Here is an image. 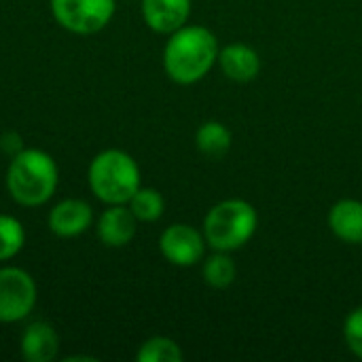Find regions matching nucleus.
Masks as SVG:
<instances>
[{
    "mask_svg": "<svg viewBox=\"0 0 362 362\" xmlns=\"http://www.w3.org/2000/svg\"><path fill=\"white\" fill-rule=\"evenodd\" d=\"M216 36L204 25H182L172 32L163 49V68L178 85L202 81L218 62Z\"/></svg>",
    "mask_w": 362,
    "mask_h": 362,
    "instance_id": "obj_1",
    "label": "nucleus"
},
{
    "mask_svg": "<svg viewBox=\"0 0 362 362\" xmlns=\"http://www.w3.org/2000/svg\"><path fill=\"white\" fill-rule=\"evenodd\" d=\"M57 187V165L53 157L38 148L19 151L6 172V189L21 206L45 204Z\"/></svg>",
    "mask_w": 362,
    "mask_h": 362,
    "instance_id": "obj_2",
    "label": "nucleus"
},
{
    "mask_svg": "<svg viewBox=\"0 0 362 362\" xmlns=\"http://www.w3.org/2000/svg\"><path fill=\"white\" fill-rule=\"evenodd\" d=\"M259 225L257 210L244 199H225L212 206L204 218V238L210 248L233 252L250 242Z\"/></svg>",
    "mask_w": 362,
    "mask_h": 362,
    "instance_id": "obj_3",
    "label": "nucleus"
},
{
    "mask_svg": "<svg viewBox=\"0 0 362 362\" xmlns=\"http://www.w3.org/2000/svg\"><path fill=\"white\" fill-rule=\"evenodd\" d=\"M89 187L104 204H127L140 189V168L132 155L108 148L89 165Z\"/></svg>",
    "mask_w": 362,
    "mask_h": 362,
    "instance_id": "obj_4",
    "label": "nucleus"
},
{
    "mask_svg": "<svg viewBox=\"0 0 362 362\" xmlns=\"http://www.w3.org/2000/svg\"><path fill=\"white\" fill-rule=\"evenodd\" d=\"M55 21L74 34L100 32L115 15V0H51Z\"/></svg>",
    "mask_w": 362,
    "mask_h": 362,
    "instance_id": "obj_5",
    "label": "nucleus"
},
{
    "mask_svg": "<svg viewBox=\"0 0 362 362\" xmlns=\"http://www.w3.org/2000/svg\"><path fill=\"white\" fill-rule=\"evenodd\" d=\"M36 303V284L19 267L0 269V322L23 320Z\"/></svg>",
    "mask_w": 362,
    "mask_h": 362,
    "instance_id": "obj_6",
    "label": "nucleus"
},
{
    "mask_svg": "<svg viewBox=\"0 0 362 362\" xmlns=\"http://www.w3.org/2000/svg\"><path fill=\"white\" fill-rule=\"evenodd\" d=\"M206 244H208L206 238L197 229L185 223H176L161 233L159 250L172 265L191 267L204 259Z\"/></svg>",
    "mask_w": 362,
    "mask_h": 362,
    "instance_id": "obj_7",
    "label": "nucleus"
},
{
    "mask_svg": "<svg viewBox=\"0 0 362 362\" xmlns=\"http://www.w3.org/2000/svg\"><path fill=\"white\" fill-rule=\"evenodd\" d=\"M191 0H142V17L146 25L159 34H172L187 23Z\"/></svg>",
    "mask_w": 362,
    "mask_h": 362,
    "instance_id": "obj_8",
    "label": "nucleus"
},
{
    "mask_svg": "<svg viewBox=\"0 0 362 362\" xmlns=\"http://www.w3.org/2000/svg\"><path fill=\"white\" fill-rule=\"evenodd\" d=\"M93 212L83 199H64L49 212V229L59 238L81 235L91 227Z\"/></svg>",
    "mask_w": 362,
    "mask_h": 362,
    "instance_id": "obj_9",
    "label": "nucleus"
},
{
    "mask_svg": "<svg viewBox=\"0 0 362 362\" xmlns=\"http://www.w3.org/2000/svg\"><path fill=\"white\" fill-rule=\"evenodd\" d=\"M136 225H138V218L134 216V212L125 208L123 204H115L108 210H104V214L100 216L98 238L102 240V244L110 248H121L134 240Z\"/></svg>",
    "mask_w": 362,
    "mask_h": 362,
    "instance_id": "obj_10",
    "label": "nucleus"
},
{
    "mask_svg": "<svg viewBox=\"0 0 362 362\" xmlns=\"http://www.w3.org/2000/svg\"><path fill=\"white\" fill-rule=\"evenodd\" d=\"M218 66L227 78L235 83H248L261 72V57L252 47L244 42H231L218 51Z\"/></svg>",
    "mask_w": 362,
    "mask_h": 362,
    "instance_id": "obj_11",
    "label": "nucleus"
},
{
    "mask_svg": "<svg viewBox=\"0 0 362 362\" xmlns=\"http://www.w3.org/2000/svg\"><path fill=\"white\" fill-rule=\"evenodd\" d=\"M329 227L346 244H362V202L341 199L329 212Z\"/></svg>",
    "mask_w": 362,
    "mask_h": 362,
    "instance_id": "obj_12",
    "label": "nucleus"
},
{
    "mask_svg": "<svg viewBox=\"0 0 362 362\" xmlns=\"http://www.w3.org/2000/svg\"><path fill=\"white\" fill-rule=\"evenodd\" d=\"M59 339L51 325L32 322L21 337V354L28 362H49L57 356Z\"/></svg>",
    "mask_w": 362,
    "mask_h": 362,
    "instance_id": "obj_13",
    "label": "nucleus"
},
{
    "mask_svg": "<svg viewBox=\"0 0 362 362\" xmlns=\"http://www.w3.org/2000/svg\"><path fill=\"white\" fill-rule=\"evenodd\" d=\"M197 151L208 159H221L231 148V132L218 121H206L195 134Z\"/></svg>",
    "mask_w": 362,
    "mask_h": 362,
    "instance_id": "obj_14",
    "label": "nucleus"
},
{
    "mask_svg": "<svg viewBox=\"0 0 362 362\" xmlns=\"http://www.w3.org/2000/svg\"><path fill=\"white\" fill-rule=\"evenodd\" d=\"M235 276H238V267H235L233 259L227 252L216 250V255H212L204 263V280L212 288H227V286H231Z\"/></svg>",
    "mask_w": 362,
    "mask_h": 362,
    "instance_id": "obj_15",
    "label": "nucleus"
},
{
    "mask_svg": "<svg viewBox=\"0 0 362 362\" xmlns=\"http://www.w3.org/2000/svg\"><path fill=\"white\" fill-rule=\"evenodd\" d=\"M129 204V210L134 212V216L142 223H155L161 218L163 214V208H165V202L161 197L159 191L155 189H138L132 199L127 202Z\"/></svg>",
    "mask_w": 362,
    "mask_h": 362,
    "instance_id": "obj_16",
    "label": "nucleus"
},
{
    "mask_svg": "<svg viewBox=\"0 0 362 362\" xmlns=\"http://www.w3.org/2000/svg\"><path fill=\"white\" fill-rule=\"evenodd\" d=\"M136 358L138 362H180L185 358V354L174 339L153 337L140 346Z\"/></svg>",
    "mask_w": 362,
    "mask_h": 362,
    "instance_id": "obj_17",
    "label": "nucleus"
},
{
    "mask_svg": "<svg viewBox=\"0 0 362 362\" xmlns=\"http://www.w3.org/2000/svg\"><path fill=\"white\" fill-rule=\"evenodd\" d=\"M25 242L23 227L17 218L0 214V261L13 259Z\"/></svg>",
    "mask_w": 362,
    "mask_h": 362,
    "instance_id": "obj_18",
    "label": "nucleus"
},
{
    "mask_svg": "<svg viewBox=\"0 0 362 362\" xmlns=\"http://www.w3.org/2000/svg\"><path fill=\"white\" fill-rule=\"evenodd\" d=\"M344 337H346V344H348L350 352L362 361V305L352 310L350 316L346 318Z\"/></svg>",
    "mask_w": 362,
    "mask_h": 362,
    "instance_id": "obj_19",
    "label": "nucleus"
}]
</instances>
